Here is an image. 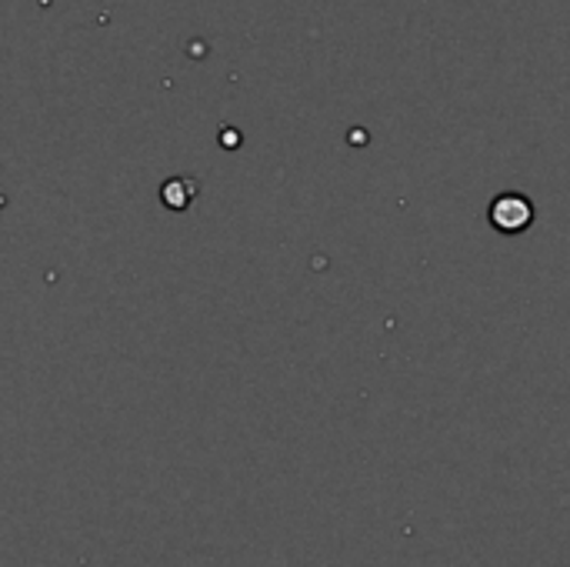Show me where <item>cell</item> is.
<instances>
[{
	"label": "cell",
	"mask_w": 570,
	"mask_h": 567,
	"mask_svg": "<svg viewBox=\"0 0 570 567\" xmlns=\"http://www.w3.org/2000/svg\"><path fill=\"white\" fill-rule=\"evenodd\" d=\"M538 217V207L531 197L518 194V190H508V194H498L488 207V221L494 231L501 234H524Z\"/></svg>",
	"instance_id": "cell-1"
},
{
	"label": "cell",
	"mask_w": 570,
	"mask_h": 567,
	"mask_svg": "<svg viewBox=\"0 0 570 567\" xmlns=\"http://www.w3.org/2000/svg\"><path fill=\"white\" fill-rule=\"evenodd\" d=\"M197 197V180L190 177H170L164 187H160V201L170 207V211H187Z\"/></svg>",
	"instance_id": "cell-2"
}]
</instances>
